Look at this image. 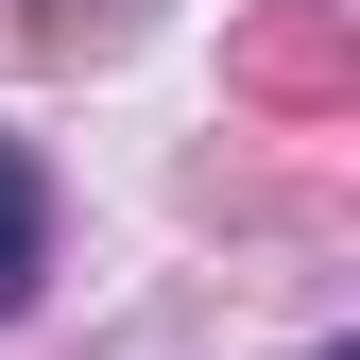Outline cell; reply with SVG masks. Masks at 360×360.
<instances>
[{"label":"cell","mask_w":360,"mask_h":360,"mask_svg":"<svg viewBox=\"0 0 360 360\" xmlns=\"http://www.w3.org/2000/svg\"><path fill=\"white\" fill-rule=\"evenodd\" d=\"M34 275H52V172L0 138V326L34 309Z\"/></svg>","instance_id":"6da1fadb"}]
</instances>
